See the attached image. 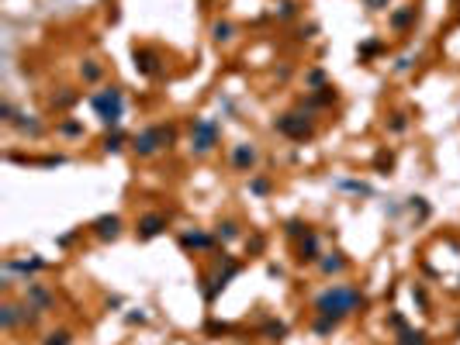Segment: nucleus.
Instances as JSON below:
<instances>
[{"label": "nucleus", "instance_id": "1", "mask_svg": "<svg viewBox=\"0 0 460 345\" xmlns=\"http://www.w3.org/2000/svg\"><path fill=\"white\" fill-rule=\"evenodd\" d=\"M363 304H367V297H363V290H360V286H353V283H332V286H326V290L315 297L312 311H315V314H326V317L343 321V317L357 314Z\"/></svg>", "mask_w": 460, "mask_h": 345}, {"label": "nucleus", "instance_id": "2", "mask_svg": "<svg viewBox=\"0 0 460 345\" xmlns=\"http://www.w3.org/2000/svg\"><path fill=\"white\" fill-rule=\"evenodd\" d=\"M128 145H132V152L139 159H152V156H159V152L177 145V128L173 125H149V128L135 132Z\"/></svg>", "mask_w": 460, "mask_h": 345}, {"label": "nucleus", "instance_id": "3", "mask_svg": "<svg viewBox=\"0 0 460 345\" xmlns=\"http://www.w3.org/2000/svg\"><path fill=\"white\" fill-rule=\"evenodd\" d=\"M239 269H243V262L239 259H232L228 252H214V269L201 280V293H204V304H214L218 297H221V290L232 283L236 276H239Z\"/></svg>", "mask_w": 460, "mask_h": 345}, {"label": "nucleus", "instance_id": "4", "mask_svg": "<svg viewBox=\"0 0 460 345\" xmlns=\"http://www.w3.org/2000/svg\"><path fill=\"white\" fill-rule=\"evenodd\" d=\"M274 128H277V135H284V138H291V142H312V138L319 135V118H315V111L298 107V111L277 114Z\"/></svg>", "mask_w": 460, "mask_h": 345}, {"label": "nucleus", "instance_id": "5", "mask_svg": "<svg viewBox=\"0 0 460 345\" xmlns=\"http://www.w3.org/2000/svg\"><path fill=\"white\" fill-rule=\"evenodd\" d=\"M90 107L97 111V118H101V125L108 132L118 128L121 118H125V94H121V87H101V90H94L90 94Z\"/></svg>", "mask_w": 460, "mask_h": 345}, {"label": "nucleus", "instance_id": "6", "mask_svg": "<svg viewBox=\"0 0 460 345\" xmlns=\"http://www.w3.org/2000/svg\"><path fill=\"white\" fill-rule=\"evenodd\" d=\"M221 142V128L214 118H190V128H187V145L194 156H208L214 152Z\"/></svg>", "mask_w": 460, "mask_h": 345}, {"label": "nucleus", "instance_id": "7", "mask_svg": "<svg viewBox=\"0 0 460 345\" xmlns=\"http://www.w3.org/2000/svg\"><path fill=\"white\" fill-rule=\"evenodd\" d=\"M170 228V214H163V211H146L139 221H135V238L139 242H152L156 235H163Z\"/></svg>", "mask_w": 460, "mask_h": 345}, {"label": "nucleus", "instance_id": "8", "mask_svg": "<svg viewBox=\"0 0 460 345\" xmlns=\"http://www.w3.org/2000/svg\"><path fill=\"white\" fill-rule=\"evenodd\" d=\"M257 163H260V149L253 142H236L232 152H228V166H232L236 173H250L253 176Z\"/></svg>", "mask_w": 460, "mask_h": 345}, {"label": "nucleus", "instance_id": "9", "mask_svg": "<svg viewBox=\"0 0 460 345\" xmlns=\"http://www.w3.org/2000/svg\"><path fill=\"white\" fill-rule=\"evenodd\" d=\"M177 242H180V249L183 252H214V231H204V228H187V231H180L177 235Z\"/></svg>", "mask_w": 460, "mask_h": 345}, {"label": "nucleus", "instance_id": "10", "mask_svg": "<svg viewBox=\"0 0 460 345\" xmlns=\"http://www.w3.org/2000/svg\"><path fill=\"white\" fill-rule=\"evenodd\" d=\"M132 59H135V70H139L142 76H159V73H163V56H159V49H152V45H135V49H132Z\"/></svg>", "mask_w": 460, "mask_h": 345}, {"label": "nucleus", "instance_id": "11", "mask_svg": "<svg viewBox=\"0 0 460 345\" xmlns=\"http://www.w3.org/2000/svg\"><path fill=\"white\" fill-rule=\"evenodd\" d=\"M25 300H28L39 314H49V311L56 307L52 286H46V283H39V280H28V283H25Z\"/></svg>", "mask_w": 460, "mask_h": 345}, {"label": "nucleus", "instance_id": "12", "mask_svg": "<svg viewBox=\"0 0 460 345\" xmlns=\"http://www.w3.org/2000/svg\"><path fill=\"white\" fill-rule=\"evenodd\" d=\"M121 228H125V221H121L118 214H101V218L90 224V235H94L97 242H118V238H121Z\"/></svg>", "mask_w": 460, "mask_h": 345}, {"label": "nucleus", "instance_id": "13", "mask_svg": "<svg viewBox=\"0 0 460 345\" xmlns=\"http://www.w3.org/2000/svg\"><path fill=\"white\" fill-rule=\"evenodd\" d=\"M11 128L18 135H25V138H42L46 135V121L35 118V114H25V111H18V118L11 121Z\"/></svg>", "mask_w": 460, "mask_h": 345}, {"label": "nucleus", "instance_id": "14", "mask_svg": "<svg viewBox=\"0 0 460 345\" xmlns=\"http://www.w3.org/2000/svg\"><path fill=\"white\" fill-rule=\"evenodd\" d=\"M315 266H319L322 276H343V273L350 269V259H346V252L336 249V252H322V259H319Z\"/></svg>", "mask_w": 460, "mask_h": 345}, {"label": "nucleus", "instance_id": "15", "mask_svg": "<svg viewBox=\"0 0 460 345\" xmlns=\"http://www.w3.org/2000/svg\"><path fill=\"white\" fill-rule=\"evenodd\" d=\"M319 259H322V238L319 231H308L298 242V262H319Z\"/></svg>", "mask_w": 460, "mask_h": 345}, {"label": "nucleus", "instance_id": "16", "mask_svg": "<svg viewBox=\"0 0 460 345\" xmlns=\"http://www.w3.org/2000/svg\"><path fill=\"white\" fill-rule=\"evenodd\" d=\"M415 21H419V11L412 8V4H401L391 18H388V25H391V32H408V28H415Z\"/></svg>", "mask_w": 460, "mask_h": 345}, {"label": "nucleus", "instance_id": "17", "mask_svg": "<svg viewBox=\"0 0 460 345\" xmlns=\"http://www.w3.org/2000/svg\"><path fill=\"white\" fill-rule=\"evenodd\" d=\"M336 101H339L336 87H322V90H312V94L301 101V107H308V111H319V107H332Z\"/></svg>", "mask_w": 460, "mask_h": 345}, {"label": "nucleus", "instance_id": "18", "mask_svg": "<svg viewBox=\"0 0 460 345\" xmlns=\"http://www.w3.org/2000/svg\"><path fill=\"white\" fill-rule=\"evenodd\" d=\"M0 324H4V331H18L21 328V304L18 300H4L0 304Z\"/></svg>", "mask_w": 460, "mask_h": 345}, {"label": "nucleus", "instance_id": "19", "mask_svg": "<svg viewBox=\"0 0 460 345\" xmlns=\"http://www.w3.org/2000/svg\"><path fill=\"white\" fill-rule=\"evenodd\" d=\"M77 101H80V90H77V87H63L59 94H52V97H49V107L59 114V111H70Z\"/></svg>", "mask_w": 460, "mask_h": 345}, {"label": "nucleus", "instance_id": "20", "mask_svg": "<svg viewBox=\"0 0 460 345\" xmlns=\"http://www.w3.org/2000/svg\"><path fill=\"white\" fill-rule=\"evenodd\" d=\"M239 235H243V228H239L236 218H221V221L214 224V238H218L221 245H225V242H236Z\"/></svg>", "mask_w": 460, "mask_h": 345}, {"label": "nucleus", "instance_id": "21", "mask_svg": "<svg viewBox=\"0 0 460 345\" xmlns=\"http://www.w3.org/2000/svg\"><path fill=\"white\" fill-rule=\"evenodd\" d=\"M80 80H83L87 87L101 83V80H104V66H101L97 59H83V63H80Z\"/></svg>", "mask_w": 460, "mask_h": 345}, {"label": "nucleus", "instance_id": "22", "mask_svg": "<svg viewBox=\"0 0 460 345\" xmlns=\"http://www.w3.org/2000/svg\"><path fill=\"white\" fill-rule=\"evenodd\" d=\"M56 135H59V138H83L87 128H83V121H77V118H63V121H56Z\"/></svg>", "mask_w": 460, "mask_h": 345}, {"label": "nucleus", "instance_id": "23", "mask_svg": "<svg viewBox=\"0 0 460 345\" xmlns=\"http://www.w3.org/2000/svg\"><path fill=\"white\" fill-rule=\"evenodd\" d=\"M125 142H132V138H125V132H121V128H111V132L104 135V142H101V149H104L108 156H118V152L125 149Z\"/></svg>", "mask_w": 460, "mask_h": 345}, {"label": "nucleus", "instance_id": "24", "mask_svg": "<svg viewBox=\"0 0 460 345\" xmlns=\"http://www.w3.org/2000/svg\"><path fill=\"white\" fill-rule=\"evenodd\" d=\"M394 345H429V335L422 328H401L398 338H394Z\"/></svg>", "mask_w": 460, "mask_h": 345}, {"label": "nucleus", "instance_id": "25", "mask_svg": "<svg viewBox=\"0 0 460 345\" xmlns=\"http://www.w3.org/2000/svg\"><path fill=\"white\" fill-rule=\"evenodd\" d=\"M211 39H214L218 45H228V42L236 39V25H232V21H214V25H211Z\"/></svg>", "mask_w": 460, "mask_h": 345}, {"label": "nucleus", "instance_id": "26", "mask_svg": "<svg viewBox=\"0 0 460 345\" xmlns=\"http://www.w3.org/2000/svg\"><path fill=\"white\" fill-rule=\"evenodd\" d=\"M339 324H343V321H336V317H326V314H312V331H315L319 338L332 335V331H336Z\"/></svg>", "mask_w": 460, "mask_h": 345}, {"label": "nucleus", "instance_id": "27", "mask_svg": "<svg viewBox=\"0 0 460 345\" xmlns=\"http://www.w3.org/2000/svg\"><path fill=\"white\" fill-rule=\"evenodd\" d=\"M8 269H21V273H42V269H46V259H39V255H32V259H11V262H8Z\"/></svg>", "mask_w": 460, "mask_h": 345}, {"label": "nucleus", "instance_id": "28", "mask_svg": "<svg viewBox=\"0 0 460 345\" xmlns=\"http://www.w3.org/2000/svg\"><path fill=\"white\" fill-rule=\"evenodd\" d=\"M260 335H263L267 342H284V338H288V324H284V321H267V324L260 328Z\"/></svg>", "mask_w": 460, "mask_h": 345}, {"label": "nucleus", "instance_id": "29", "mask_svg": "<svg viewBox=\"0 0 460 345\" xmlns=\"http://www.w3.org/2000/svg\"><path fill=\"white\" fill-rule=\"evenodd\" d=\"M270 190H274L270 176H250V194L253 197H270Z\"/></svg>", "mask_w": 460, "mask_h": 345}, {"label": "nucleus", "instance_id": "30", "mask_svg": "<svg viewBox=\"0 0 460 345\" xmlns=\"http://www.w3.org/2000/svg\"><path fill=\"white\" fill-rule=\"evenodd\" d=\"M42 345H73V331H70V328H56V331H46Z\"/></svg>", "mask_w": 460, "mask_h": 345}, {"label": "nucleus", "instance_id": "31", "mask_svg": "<svg viewBox=\"0 0 460 345\" xmlns=\"http://www.w3.org/2000/svg\"><path fill=\"white\" fill-rule=\"evenodd\" d=\"M308 231H312V228H308L305 221H298V218H291V221L284 224V235H288V238H294V242H301Z\"/></svg>", "mask_w": 460, "mask_h": 345}, {"label": "nucleus", "instance_id": "32", "mask_svg": "<svg viewBox=\"0 0 460 345\" xmlns=\"http://www.w3.org/2000/svg\"><path fill=\"white\" fill-rule=\"evenodd\" d=\"M294 14H298V0H281V8L274 11V18H277V21H291Z\"/></svg>", "mask_w": 460, "mask_h": 345}, {"label": "nucleus", "instance_id": "33", "mask_svg": "<svg viewBox=\"0 0 460 345\" xmlns=\"http://www.w3.org/2000/svg\"><path fill=\"white\" fill-rule=\"evenodd\" d=\"M305 87H308V90L329 87V83H326V73H322V70H308V73H305Z\"/></svg>", "mask_w": 460, "mask_h": 345}, {"label": "nucleus", "instance_id": "34", "mask_svg": "<svg viewBox=\"0 0 460 345\" xmlns=\"http://www.w3.org/2000/svg\"><path fill=\"white\" fill-rule=\"evenodd\" d=\"M14 118H18V107L4 97V101H0V121H4V125L11 128V121H14Z\"/></svg>", "mask_w": 460, "mask_h": 345}, {"label": "nucleus", "instance_id": "35", "mask_svg": "<svg viewBox=\"0 0 460 345\" xmlns=\"http://www.w3.org/2000/svg\"><path fill=\"white\" fill-rule=\"evenodd\" d=\"M388 128H391L394 135H401V132L408 128V121H405V114H391V121H388Z\"/></svg>", "mask_w": 460, "mask_h": 345}, {"label": "nucleus", "instance_id": "36", "mask_svg": "<svg viewBox=\"0 0 460 345\" xmlns=\"http://www.w3.org/2000/svg\"><path fill=\"white\" fill-rule=\"evenodd\" d=\"M374 52H381V42H367V45H360V59H370Z\"/></svg>", "mask_w": 460, "mask_h": 345}, {"label": "nucleus", "instance_id": "37", "mask_svg": "<svg viewBox=\"0 0 460 345\" xmlns=\"http://www.w3.org/2000/svg\"><path fill=\"white\" fill-rule=\"evenodd\" d=\"M363 4H367V11H384L388 0H363Z\"/></svg>", "mask_w": 460, "mask_h": 345}, {"label": "nucleus", "instance_id": "38", "mask_svg": "<svg viewBox=\"0 0 460 345\" xmlns=\"http://www.w3.org/2000/svg\"><path fill=\"white\" fill-rule=\"evenodd\" d=\"M250 249H253V252H260V249H263V235H253V242H250Z\"/></svg>", "mask_w": 460, "mask_h": 345}, {"label": "nucleus", "instance_id": "39", "mask_svg": "<svg viewBox=\"0 0 460 345\" xmlns=\"http://www.w3.org/2000/svg\"><path fill=\"white\" fill-rule=\"evenodd\" d=\"M457 335H460V314H457Z\"/></svg>", "mask_w": 460, "mask_h": 345}]
</instances>
